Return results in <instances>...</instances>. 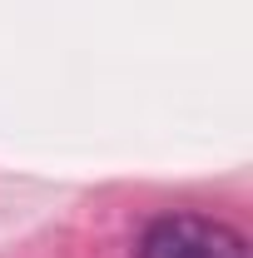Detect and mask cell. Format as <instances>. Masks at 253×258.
Masks as SVG:
<instances>
[{
  "label": "cell",
  "instance_id": "cell-1",
  "mask_svg": "<svg viewBox=\"0 0 253 258\" xmlns=\"http://www.w3.org/2000/svg\"><path fill=\"white\" fill-rule=\"evenodd\" d=\"M134 258H248V238L223 219L204 214H159L144 228Z\"/></svg>",
  "mask_w": 253,
  "mask_h": 258
}]
</instances>
